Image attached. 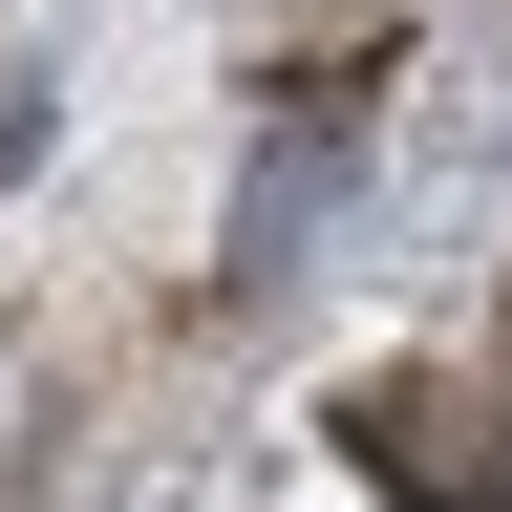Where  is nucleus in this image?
Returning <instances> with one entry per match:
<instances>
[{
  "label": "nucleus",
  "mask_w": 512,
  "mask_h": 512,
  "mask_svg": "<svg viewBox=\"0 0 512 512\" xmlns=\"http://www.w3.org/2000/svg\"><path fill=\"white\" fill-rule=\"evenodd\" d=\"M342 470L384 512H512V342H427L342 384Z\"/></svg>",
  "instance_id": "obj_1"
}]
</instances>
